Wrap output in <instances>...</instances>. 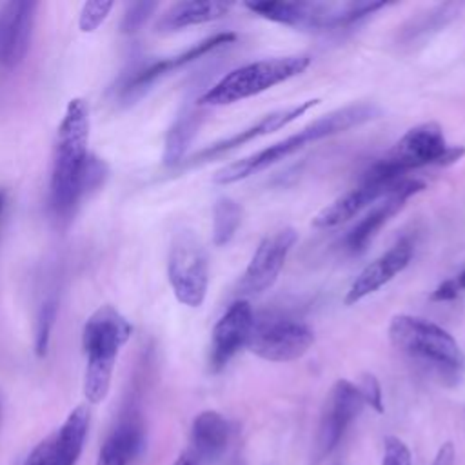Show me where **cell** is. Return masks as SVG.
Instances as JSON below:
<instances>
[{
	"label": "cell",
	"instance_id": "obj_17",
	"mask_svg": "<svg viewBox=\"0 0 465 465\" xmlns=\"http://www.w3.org/2000/svg\"><path fill=\"white\" fill-rule=\"evenodd\" d=\"M425 189V182L405 178L396 189H392L381 203H376L345 236V249L351 254L363 252L378 231L407 203L409 198L421 193Z\"/></svg>",
	"mask_w": 465,
	"mask_h": 465
},
{
	"label": "cell",
	"instance_id": "obj_10",
	"mask_svg": "<svg viewBox=\"0 0 465 465\" xmlns=\"http://www.w3.org/2000/svg\"><path fill=\"white\" fill-rule=\"evenodd\" d=\"M298 234L291 227H283L267 234L254 249L238 283L240 296H256L265 292L278 280L285 260L296 243Z\"/></svg>",
	"mask_w": 465,
	"mask_h": 465
},
{
	"label": "cell",
	"instance_id": "obj_4",
	"mask_svg": "<svg viewBox=\"0 0 465 465\" xmlns=\"http://www.w3.org/2000/svg\"><path fill=\"white\" fill-rule=\"evenodd\" d=\"M133 327L124 314L111 305L98 307L85 322L82 331V345L87 356L84 394L89 403L105 400L116 356L122 345L131 338Z\"/></svg>",
	"mask_w": 465,
	"mask_h": 465
},
{
	"label": "cell",
	"instance_id": "obj_3",
	"mask_svg": "<svg viewBox=\"0 0 465 465\" xmlns=\"http://www.w3.org/2000/svg\"><path fill=\"white\" fill-rule=\"evenodd\" d=\"M389 340L443 385L454 387L463 380L465 354L454 336L438 323L411 314H396L389 323Z\"/></svg>",
	"mask_w": 465,
	"mask_h": 465
},
{
	"label": "cell",
	"instance_id": "obj_31",
	"mask_svg": "<svg viewBox=\"0 0 465 465\" xmlns=\"http://www.w3.org/2000/svg\"><path fill=\"white\" fill-rule=\"evenodd\" d=\"M452 463H454V445L452 441H447L438 449L432 460V465H452Z\"/></svg>",
	"mask_w": 465,
	"mask_h": 465
},
{
	"label": "cell",
	"instance_id": "obj_29",
	"mask_svg": "<svg viewBox=\"0 0 465 465\" xmlns=\"http://www.w3.org/2000/svg\"><path fill=\"white\" fill-rule=\"evenodd\" d=\"M363 403L369 405L371 409H374L376 412H383V394H381V385L378 381V378L371 372H365L360 380V383L356 385Z\"/></svg>",
	"mask_w": 465,
	"mask_h": 465
},
{
	"label": "cell",
	"instance_id": "obj_32",
	"mask_svg": "<svg viewBox=\"0 0 465 465\" xmlns=\"http://www.w3.org/2000/svg\"><path fill=\"white\" fill-rule=\"evenodd\" d=\"M173 465H202V461H200V460L194 456V452L189 449V450L182 452V454L176 458V461H174Z\"/></svg>",
	"mask_w": 465,
	"mask_h": 465
},
{
	"label": "cell",
	"instance_id": "obj_19",
	"mask_svg": "<svg viewBox=\"0 0 465 465\" xmlns=\"http://www.w3.org/2000/svg\"><path fill=\"white\" fill-rule=\"evenodd\" d=\"M236 40V35L234 33H218V35H213V36H207L205 40L194 44L193 47L185 49L183 53H178L174 56H169V58H162V60H156L153 64H149L147 67L140 69L129 82L127 85L124 87V94L125 96H133V94H142L145 89H149L156 80L174 73L176 69L180 67H185L187 64L227 45V44H232Z\"/></svg>",
	"mask_w": 465,
	"mask_h": 465
},
{
	"label": "cell",
	"instance_id": "obj_2",
	"mask_svg": "<svg viewBox=\"0 0 465 465\" xmlns=\"http://www.w3.org/2000/svg\"><path fill=\"white\" fill-rule=\"evenodd\" d=\"M380 114H381V109L376 107L374 104H352V105L336 109V111L323 114V116L316 118L314 122L307 124L294 134H289L287 138H283L265 149H260L249 156H243L236 162L227 163L225 167H222L214 173L213 182L220 183V185H229L234 182L245 180V178L267 169L269 165L298 153L305 145H311L318 140H323V138L338 134V133H345L352 127L363 125L371 120H376Z\"/></svg>",
	"mask_w": 465,
	"mask_h": 465
},
{
	"label": "cell",
	"instance_id": "obj_30",
	"mask_svg": "<svg viewBox=\"0 0 465 465\" xmlns=\"http://www.w3.org/2000/svg\"><path fill=\"white\" fill-rule=\"evenodd\" d=\"M465 294V271L441 282L430 294V302H452Z\"/></svg>",
	"mask_w": 465,
	"mask_h": 465
},
{
	"label": "cell",
	"instance_id": "obj_23",
	"mask_svg": "<svg viewBox=\"0 0 465 465\" xmlns=\"http://www.w3.org/2000/svg\"><path fill=\"white\" fill-rule=\"evenodd\" d=\"M200 113L196 109L185 107L165 134V147H163V163L165 165H178L183 162V154L196 134L200 125Z\"/></svg>",
	"mask_w": 465,
	"mask_h": 465
},
{
	"label": "cell",
	"instance_id": "obj_27",
	"mask_svg": "<svg viewBox=\"0 0 465 465\" xmlns=\"http://www.w3.org/2000/svg\"><path fill=\"white\" fill-rule=\"evenodd\" d=\"M156 2H134L127 5V11L122 20V31L124 33H136L154 13Z\"/></svg>",
	"mask_w": 465,
	"mask_h": 465
},
{
	"label": "cell",
	"instance_id": "obj_7",
	"mask_svg": "<svg viewBox=\"0 0 465 465\" xmlns=\"http://www.w3.org/2000/svg\"><path fill=\"white\" fill-rule=\"evenodd\" d=\"M465 154V147L449 145L443 129L436 122H425L411 127L392 149L371 165L376 173L389 178H407L412 169L427 165H449Z\"/></svg>",
	"mask_w": 465,
	"mask_h": 465
},
{
	"label": "cell",
	"instance_id": "obj_8",
	"mask_svg": "<svg viewBox=\"0 0 465 465\" xmlns=\"http://www.w3.org/2000/svg\"><path fill=\"white\" fill-rule=\"evenodd\" d=\"M167 278L176 300L187 307H200L209 285L207 252L191 231L174 236L167 258Z\"/></svg>",
	"mask_w": 465,
	"mask_h": 465
},
{
	"label": "cell",
	"instance_id": "obj_28",
	"mask_svg": "<svg viewBox=\"0 0 465 465\" xmlns=\"http://www.w3.org/2000/svg\"><path fill=\"white\" fill-rule=\"evenodd\" d=\"M381 465H412L409 447L396 436H385Z\"/></svg>",
	"mask_w": 465,
	"mask_h": 465
},
{
	"label": "cell",
	"instance_id": "obj_24",
	"mask_svg": "<svg viewBox=\"0 0 465 465\" xmlns=\"http://www.w3.org/2000/svg\"><path fill=\"white\" fill-rule=\"evenodd\" d=\"M240 223L242 205L229 196L218 198L213 207V243L227 245L234 238Z\"/></svg>",
	"mask_w": 465,
	"mask_h": 465
},
{
	"label": "cell",
	"instance_id": "obj_22",
	"mask_svg": "<svg viewBox=\"0 0 465 465\" xmlns=\"http://www.w3.org/2000/svg\"><path fill=\"white\" fill-rule=\"evenodd\" d=\"M145 434L140 418H124L100 447L96 465H129L143 449Z\"/></svg>",
	"mask_w": 465,
	"mask_h": 465
},
{
	"label": "cell",
	"instance_id": "obj_26",
	"mask_svg": "<svg viewBox=\"0 0 465 465\" xmlns=\"http://www.w3.org/2000/svg\"><path fill=\"white\" fill-rule=\"evenodd\" d=\"M113 9V2L109 0H94V2H85L80 11L78 18V27L84 33H93L96 31L102 22L107 18L109 11Z\"/></svg>",
	"mask_w": 465,
	"mask_h": 465
},
{
	"label": "cell",
	"instance_id": "obj_9",
	"mask_svg": "<svg viewBox=\"0 0 465 465\" xmlns=\"http://www.w3.org/2000/svg\"><path fill=\"white\" fill-rule=\"evenodd\" d=\"M314 343L312 329L294 318L271 316L254 322L247 349L267 361H292Z\"/></svg>",
	"mask_w": 465,
	"mask_h": 465
},
{
	"label": "cell",
	"instance_id": "obj_21",
	"mask_svg": "<svg viewBox=\"0 0 465 465\" xmlns=\"http://www.w3.org/2000/svg\"><path fill=\"white\" fill-rule=\"evenodd\" d=\"M231 423L216 411L200 412L191 425V450L205 463L218 460L231 440Z\"/></svg>",
	"mask_w": 465,
	"mask_h": 465
},
{
	"label": "cell",
	"instance_id": "obj_1",
	"mask_svg": "<svg viewBox=\"0 0 465 465\" xmlns=\"http://www.w3.org/2000/svg\"><path fill=\"white\" fill-rule=\"evenodd\" d=\"M87 143L89 107L84 98H73L56 131L49 185L51 207L58 216L69 214L87 193L98 189L107 178L105 162L91 154Z\"/></svg>",
	"mask_w": 465,
	"mask_h": 465
},
{
	"label": "cell",
	"instance_id": "obj_18",
	"mask_svg": "<svg viewBox=\"0 0 465 465\" xmlns=\"http://www.w3.org/2000/svg\"><path fill=\"white\" fill-rule=\"evenodd\" d=\"M412 254H414L412 242L409 238H401L389 251H385L381 256L372 260L367 267H363V271L351 283L343 300L345 305H354L360 300L381 289L385 283H389L396 274H400L411 263Z\"/></svg>",
	"mask_w": 465,
	"mask_h": 465
},
{
	"label": "cell",
	"instance_id": "obj_34",
	"mask_svg": "<svg viewBox=\"0 0 465 465\" xmlns=\"http://www.w3.org/2000/svg\"><path fill=\"white\" fill-rule=\"evenodd\" d=\"M229 465H245V463H243L240 458H234V460L229 463Z\"/></svg>",
	"mask_w": 465,
	"mask_h": 465
},
{
	"label": "cell",
	"instance_id": "obj_5",
	"mask_svg": "<svg viewBox=\"0 0 465 465\" xmlns=\"http://www.w3.org/2000/svg\"><path fill=\"white\" fill-rule=\"evenodd\" d=\"M251 13L283 25L302 29L347 27L387 5L383 0L314 2V0H249Z\"/></svg>",
	"mask_w": 465,
	"mask_h": 465
},
{
	"label": "cell",
	"instance_id": "obj_33",
	"mask_svg": "<svg viewBox=\"0 0 465 465\" xmlns=\"http://www.w3.org/2000/svg\"><path fill=\"white\" fill-rule=\"evenodd\" d=\"M5 203H7V194L4 189H0V220H2V214H4V209H5Z\"/></svg>",
	"mask_w": 465,
	"mask_h": 465
},
{
	"label": "cell",
	"instance_id": "obj_13",
	"mask_svg": "<svg viewBox=\"0 0 465 465\" xmlns=\"http://www.w3.org/2000/svg\"><path fill=\"white\" fill-rule=\"evenodd\" d=\"M254 322L252 307L245 298H240L227 307L211 332V371H222L242 347H247Z\"/></svg>",
	"mask_w": 465,
	"mask_h": 465
},
{
	"label": "cell",
	"instance_id": "obj_25",
	"mask_svg": "<svg viewBox=\"0 0 465 465\" xmlns=\"http://www.w3.org/2000/svg\"><path fill=\"white\" fill-rule=\"evenodd\" d=\"M58 316V300L54 296H49L40 305L36 323H35V352L38 356H45L54 320Z\"/></svg>",
	"mask_w": 465,
	"mask_h": 465
},
{
	"label": "cell",
	"instance_id": "obj_14",
	"mask_svg": "<svg viewBox=\"0 0 465 465\" xmlns=\"http://www.w3.org/2000/svg\"><path fill=\"white\" fill-rule=\"evenodd\" d=\"M89 412L84 405L73 409L62 427L42 440L24 465H74L87 436Z\"/></svg>",
	"mask_w": 465,
	"mask_h": 465
},
{
	"label": "cell",
	"instance_id": "obj_20",
	"mask_svg": "<svg viewBox=\"0 0 465 465\" xmlns=\"http://www.w3.org/2000/svg\"><path fill=\"white\" fill-rule=\"evenodd\" d=\"M232 2L223 0H185L167 7L154 24L158 33H173L191 25L207 24L225 16L232 9Z\"/></svg>",
	"mask_w": 465,
	"mask_h": 465
},
{
	"label": "cell",
	"instance_id": "obj_11",
	"mask_svg": "<svg viewBox=\"0 0 465 465\" xmlns=\"http://www.w3.org/2000/svg\"><path fill=\"white\" fill-rule=\"evenodd\" d=\"M363 405V398L352 381H334L325 400L316 434V452L320 458L329 456L340 445L343 434L360 416Z\"/></svg>",
	"mask_w": 465,
	"mask_h": 465
},
{
	"label": "cell",
	"instance_id": "obj_12",
	"mask_svg": "<svg viewBox=\"0 0 465 465\" xmlns=\"http://www.w3.org/2000/svg\"><path fill=\"white\" fill-rule=\"evenodd\" d=\"M401 180H394L389 176H383L372 169H369L363 176L361 182L347 191L345 194L338 196L336 200H332L329 205H325L314 218H312V225L316 229H331L336 227L351 218H354L358 213H361L365 207H369L371 203L378 202L380 198H385L392 189H396Z\"/></svg>",
	"mask_w": 465,
	"mask_h": 465
},
{
	"label": "cell",
	"instance_id": "obj_16",
	"mask_svg": "<svg viewBox=\"0 0 465 465\" xmlns=\"http://www.w3.org/2000/svg\"><path fill=\"white\" fill-rule=\"evenodd\" d=\"M318 98H311V100H305V102H298L296 105H291V107H282V109H276L265 116H262L256 124L242 129V131H236L232 133L231 136L227 138H222L203 149H200L198 153H194L193 156H189L185 160V165L193 167V165H200V163H205V162H211L254 138H260V136H265L272 131H278L285 125H289L291 122H294L296 118H300L302 114H305L311 107L318 105Z\"/></svg>",
	"mask_w": 465,
	"mask_h": 465
},
{
	"label": "cell",
	"instance_id": "obj_15",
	"mask_svg": "<svg viewBox=\"0 0 465 465\" xmlns=\"http://www.w3.org/2000/svg\"><path fill=\"white\" fill-rule=\"evenodd\" d=\"M36 2L11 0L0 7V65L15 69L29 51Z\"/></svg>",
	"mask_w": 465,
	"mask_h": 465
},
{
	"label": "cell",
	"instance_id": "obj_6",
	"mask_svg": "<svg viewBox=\"0 0 465 465\" xmlns=\"http://www.w3.org/2000/svg\"><path fill=\"white\" fill-rule=\"evenodd\" d=\"M309 65V54H289L245 64L229 71L211 85L198 98V105H227L251 98L303 73Z\"/></svg>",
	"mask_w": 465,
	"mask_h": 465
}]
</instances>
